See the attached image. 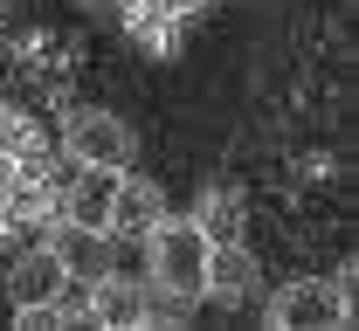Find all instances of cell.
Masks as SVG:
<instances>
[{"mask_svg": "<svg viewBox=\"0 0 359 331\" xmlns=\"http://www.w3.org/2000/svg\"><path fill=\"white\" fill-rule=\"evenodd\" d=\"M263 325L269 331H346L353 325V297L332 283V276H297V283L269 290Z\"/></svg>", "mask_w": 359, "mask_h": 331, "instance_id": "7a4b0ae2", "label": "cell"}, {"mask_svg": "<svg viewBox=\"0 0 359 331\" xmlns=\"http://www.w3.org/2000/svg\"><path fill=\"white\" fill-rule=\"evenodd\" d=\"M83 14H118V0H83Z\"/></svg>", "mask_w": 359, "mask_h": 331, "instance_id": "5bb4252c", "label": "cell"}, {"mask_svg": "<svg viewBox=\"0 0 359 331\" xmlns=\"http://www.w3.org/2000/svg\"><path fill=\"white\" fill-rule=\"evenodd\" d=\"M187 7H208V0H187Z\"/></svg>", "mask_w": 359, "mask_h": 331, "instance_id": "2e32d148", "label": "cell"}, {"mask_svg": "<svg viewBox=\"0 0 359 331\" xmlns=\"http://www.w3.org/2000/svg\"><path fill=\"white\" fill-rule=\"evenodd\" d=\"M159 214H166V193L152 187V180H138L132 166H125V173H118V187H111V235L145 241Z\"/></svg>", "mask_w": 359, "mask_h": 331, "instance_id": "ba28073f", "label": "cell"}, {"mask_svg": "<svg viewBox=\"0 0 359 331\" xmlns=\"http://www.w3.org/2000/svg\"><path fill=\"white\" fill-rule=\"evenodd\" d=\"M42 145V125L21 111V104H0V159H21V152H35Z\"/></svg>", "mask_w": 359, "mask_h": 331, "instance_id": "7c38bea8", "label": "cell"}, {"mask_svg": "<svg viewBox=\"0 0 359 331\" xmlns=\"http://www.w3.org/2000/svg\"><path fill=\"white\" fill-rule=\"evenodd\" d=\"M0 28H7V0H0Z\"/></svg>", "mask_w": 359, "mask_h": 331, "instance_id": "9a60e30c", "label": "cell"}, {"mask_svg": "<svg viewBox=\"0 0 359 331\" xmlns=\"http://www.w3.org/2000/svg\"><path fill=\"white\" fill-rule=\"evenodd\" d=\"M55 290H62V262L42 248H21L14 262H7V304L14 311H42V304H55Z\"/></svg>", "mask_w": 359, "mask_h": 331, "instance_id": "52a82bcc", "label": "cell"}, {"mask_svg": "<svg viewBox=\"0 0 359 331\" xmlns=\"http://www.w3.org/2000/svg\"><path fill=\"white\" fill-rule=\"evenodd\" d=\"M7 76H14V48L0 42V83H7Z\"/></svg>", "mask_w": 359, "mask_h": 331, "instance_id": "4fadbf2b", "label": "cell"}, {"mask_svg": "<svg viewBox=\"0 0 359 331\" xmlns=\"http://www.w3.org/2000/svg\"><path fill=\"white\" fill-rule=\"evenodd\" d=\"M111 241L118 235H104V228H83V221H48V255L62 262V276H76V283H97L104 269H118V255H111Z\"/></svg>", "mask_w": 359, "mask_h": 331, "instance_id": "5b68a950", "label": "cell"}, {"mask_svg": "<svg viewBox=\"0 0 359 331\" xmlns=\"http://www.w3.org/2000/svg\"><path fill=\"white\" fill-rule=\"evenodd\" d=\"M263 290V269H256V255L242 248V241H215L208 248V297H222V304H242V297H256Z\"/></svg>", "mask_w": 359, "mask_h": 331, "instance_id": "30bf717a", "label": "cell"}, {"mask_svg": "<svg viewBox=\"0 0 359 331\" xmlns=\"http://www.w3.org/2000/svg\"><path fill=\"white\" fill-rule=\"evenodd\" d=\"M242 221H249L242 214V187H208L201 207H194V228L208 235V248L215 241H242Z\"/></svg>", "mask_w": 359, "mask_h": 331, "instance_id": "8fae6325", "label": "cell"}, {"mask_svg": "<svg viewBox=\"0 0 359 331\" xmlns=\"http://www.w3.org/2000/svg\"><path fill=\"white\" fill-rule=\"evenodd\" d=\"M83 325H104V331H132V325H145V290L125 283L118 269H104V276L90 283V311H83Z\"/></svg>", "mask_w": 359, "mask_h": 331, "instance_id": "9c48e42d", "label": "cell"}, {"mask_svg": "<svg viewBox=\"0 0 359 331\" xmlns=\"http://www.w3.org/2000/svg\"><path fill=\"white\" fill-rule=\"evenodd\" d=\"M187 21H194L187 0H118V28H125L132 48H145V55H173V48L187 42Z\"/></svg>", "mask_w": 359, "mask_h": 331, "instance_id": "277c9868", "label": "cell"}, {"mask_svg": "<svg viewBox=\"0 0 359 331\" xmlns=\"http://www.w3.org/2000/svg\"><path fill=\"white\" fill-rule=\"evenodd\" d=\"M62 159L69 166H132V125L118 111H62Z\"/></svg>", "mask_w": 359, "mask_h": 331, "instance_id": "3957f363", "label": "cell"}, {"mask_svg": "<svg viewBox=\"0 0 359 331\" xmlns=\"http://www.w3.org/2000/svg\"><path fill=\"white\" fill-rule=\"evenodd\" d=\"M111 187H118V166H76L62 180V193H55V214L111 235Z\"/></svg>", "mask_w": 359, "mask_h": 331, "instance_id": "8992f818", "label": "cell"}, {"mask_svg": "<svg viewBox=\"0 0 359 331\" xmlns=\"http://www.w3.org/2000/svg\"><path fill=\"white\" fill-rule=\"evenodd\" d=\"M145 269H152V290L194 311L208 297V235L194 228V214H159L152 235H145Z\"/></svg>", "mask_w": 359, "mask_h": 331, "instance_id": "6da1fadb", "label": "cell"}]
</instances>
